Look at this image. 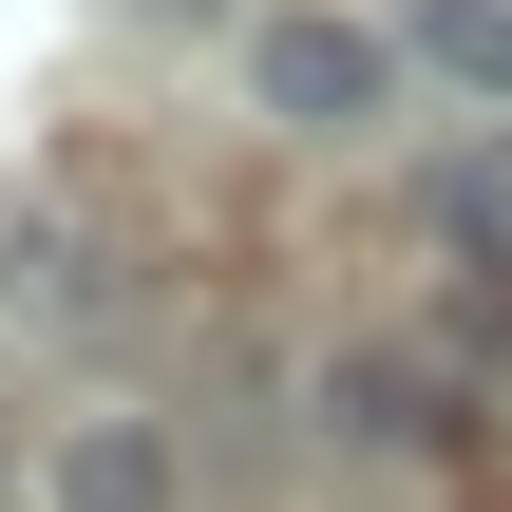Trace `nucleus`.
Listing matches in <instances>:
<instances>
[{"instance_id": "obj_5", "label": "nucleus", "mask_w": 512, "mask_h": 512, "mask_svg": "<svg viewBox=\"0 0 512 512\" xmlns=\"http://www.w3.org/2000/svg\"><path fill=\"white\" fill-rule=\"evenodd\" d=\"M418 57L475 76V95H512V0H418Z\"/></svg>"}, {"instance_id": "obj_2", "label": "nucleus", "mask_w": 512, "mask_h": 512, "mask_svg": "<svg viewBox=\"0 0 512 512\" xmlns=\"http://www.w3.org/2000/svg\"><path fill=\"white\" fill-rule=\"evenodd\" d=\"M38 512H171V437L152 418H76L38 456Z\"/></svg>"}, {"instance_id": "obj_3", "label": "nucleus", "mask_w": 512, "mask_h": 512, "mask_svg": "<svg viewBox=\"0 0 512 512\" xmlns=\"http://www.w3.org/2000/svg\"><path fill=\"white\" fill-rule=\"evenodd\" d=\"M418 209H437V247H456V266H512V152H437V190H418Z\"/></svg>"}, {"instance_id": "obj_6", "label": "nucleus", "mask_w": 512, "mask_h": 512, "mask_svg": "<svg viewBox=\"0 0 512 512\" xmlns=\"http://www.w3.org/2000/svg\"><path fill=\"white\" fill-rule=\"evenodd\" d=\"M0 285H19V304H57V323H95V266H76V228H0Z\"/></svg>"}, {"instance_id": "obj_1", "label": "nucleus", "mask_w": 512, "mask_h": 512, "mask_svg": "<svg viewBox=\"0 0 512 512\" xmlns=\"http://www.w3.org/2000/svg\"><path fill=\"white\" fill-rule=\"evenodd\" d=\"M247 95H266L285 133H361V114L399 95V38L342 19V0H285V19H247Z\"/></svg>"}, {"instance_id": "obj_4", "label": "nucleus", "mask_w": 512, "mask_h": 512, "mask_svg": "<svg viewBox=\"0 0 512 512\" xmlns=\"http://www.w3.org/2000/svg\"><path fill=\"white\" fill-rule=\"evenodd\" d=\"M323 399H342V437H380V456H399V437H437V380H418V361H342Z\"/></svg>"}]
</instances>
